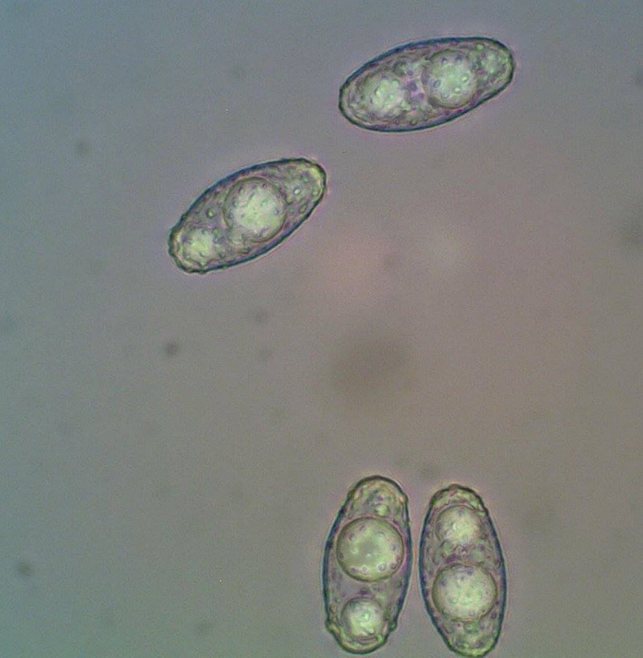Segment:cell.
Segmentation results:
<instances>
[{
    "mask_svg": "<svg viewBox=\"0 0 643 658\" xmlns=\"http://www.w3.org/2000/svg\"><path fill=\"white\" fill-rule=\"evenodd\" d=\"M407 503L394 482L367 479L347 502L328 541V626L349 652L375 651L396 626L413 559Z\"/></svg>",
    "mask_w": 643,
    "mask_h": 658,
    "instance_id": "2",
    "label": "cell"
},
{
    "mask_svg": "<svg viewBox=\"0 0 643 658\" xmlns=\"http://www.w3.org/2000/svg\"><path fill=\"white\" fill-rule=\"evenodd\" d=\"M419 574L426 610L448 648L465 657L488 655L501 630L506 574L490 516L473 490L452 485L431 498Z\"/></svg>",
    "mask_w": 643,
    "mask_h": 658,
    "instance_id": "3",
    "label": "cell"
},
{
    "mask_svg": "<svg viewBox=\"0 0 643 658\" xmlns=\"http://www.w3.org/2000/svg\"><path fill=\"white\" fill-rule=\"evenodd\" d=\"M327 175L289 158L244 169L206 190L172 230L179 254L203 273L255 258L292 234L321 202Z\"/></svg>",
    "mask_w": 643,
    "mask_h": 658,
    "instance_id": "4",
    "label": "cell"
},
{
    "mask_svg": "<svg viewBox=\"0 0 643 658\" xmlns=\"http://www.w3.org/2000/svg\"><path fill=\"white\" fill-rule=\"evenodd\" d=\"M512 51L486 37L425 40L392 49L355 71L338 106L353 125L379 132L436 127L474 110L514 78Z\"/></svg>",
    "mask_w": 643,
    "mask_h": 658,
    "instance_id": "1",
    "label": "cell"
}]
</instances>
